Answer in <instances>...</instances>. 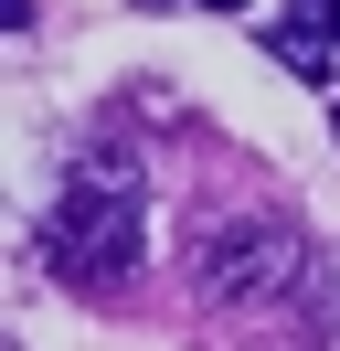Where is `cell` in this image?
Wrapping results in <instances>:
<instances>
[{"instance_id":"6da1fadb","label":"cell","mask_w":340,"mask_h":351,"mask_svg":"<svg viewBox=\"0 0 340 351\" xmlns=\"http://www.w3.org/2000/svg\"><path fill=\"white\" fill-rule=\"evenodd\" d=\"M32 245H42V266H53L64 287H117L127 266H138V160L127 149H85L75 171L53 181Z\"/></svg>"},{"instance_id":"7a4b0ae2","label":"cell","mask_w":340,"mask_h":351,"mask_svg":"<svg viewBox=\"0 0 340 351\" xmlns=\"http://www.w3.org/2000/svg\"><path fill=\"white\" fill-rule=\"evenodd\" d=\"M298 266H308V245L287 223H266V213H245V223H223V234L191 245V287L212 308H276L298 287Z\"/></svg>"},{"instance_id":"3957f363","label":"cell","mask_w":340,"mask_h":351,"mask_svg":"<svg viewBox=\"0 0 340 351\" xmlns=\"http://www.w3.org/2000/svg\"><path fill=\"white\" fill-rule=\"evenodd\" d=\"M266 53L298 75V86H330V32H319V11H308V0H287V22L266 32Z\"/></svg>"},{"instance_id":"277c9868","label":"cell","mask_w":340,"mask_h":351,"mask_svg":"<svg viewBox=\"0 0 340 351\" xmlns=\"http://www.w3.org/2000/svg\"><path fill=\"white\" fill-rule=\"evenodd\" d=\"M308 11H319V32H330V43H340V0H308Z\"/></svg>"},{"instance_id":"5b68a950","label":"cell","mask_w":340,"mask_h":351,"mask_svg":"<svg viewBox=\"0 0 340 351\" xmlns=\"http://www.w3.org/2000/svg\"><path fill=\"white\" fill-rule=\"evenodd\" d=\"M202 11H245V0H202Z\"/></svg>"}]
</instances>
